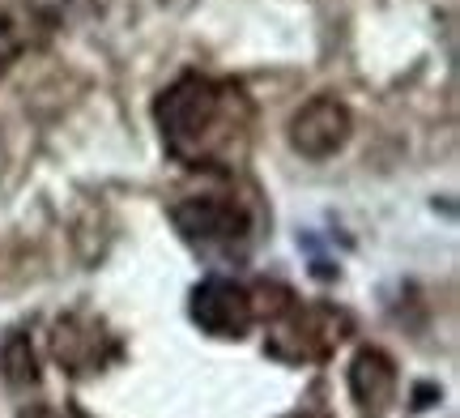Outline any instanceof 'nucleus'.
<instances>
[{
	"label": "nucleus",
	"mask_w": 460,
	"mask_h": 418,
	"mask_svg": "<svg viewBox=\"0 0 460 418\" xmlns=\"http://www.w3.org/2000/svg\"><path fill=\"white\" fill-rule=\"evenodd\" d=\"M239 111H243V94L209 77H180L158 99V124L166 146L175 158L188 163L214 158L222 146H230V137L243 129Z\"/></svg>",
	"instance_id": "f257e3e1"
},
{
	"label": "nucleus",
	"mask_w": 460,
	"mask_h": 418,
	"mask_svg": "<svg viewBox=\"0 0 460 418\" xmlns=\"http://www.w3.org/2000/svg\"><path fill=\"white\" fill-rule=\"evenodd\" d=\"M349 334V316L329 303H290L269 320V351L286 363H312L337 351Z\"/></svg>",
	"instance_id": "f03ea898"
},
{
	"label": "nucleus",
	"mask_w": 460,
	"mask_h": 418,
	"mask_svg": "<svg viewBox=\"0 0 460 418\" xmlns=\"http://www.w3.org/2000/svg\"><path fill=\"white\" fill-rule=\"evenodd\" d=\"M192 320L209 337H222V342H239V337L252 329L256 320V307H252V290L230 278H205V282L192 290Z\"/></svg>",
	"instance_id": "7ed1b4c3"
},
{
	"label": "nucleus",
	"mask_w": 460,
	"mask_h": 418,
	"mask_svg": "<svg viewBox=\"0 0 460 418\" xmlns=\"http://www.w3.org/2000/svg\"><path fill=\"white\" fill-rule=\"evenodd\" d=\"M354 133V116L341 99L320 94V99L303 102L295 116H290V146L303 158H332Z\"/></svg>",
	"instance_id": "20e7f679"
},
{
	"label": "nucleus",
	"mask_w": 460,
	"mask_h": 418,
	"mask_svg": "<svg viewBox=\"0 0 460 418\" xmlns=\"http://www.w3.org/2000/svg\"><path fill=\"white\" fill-rule=\"evenodd\" d=\"M171 222L180 227L188 244H234L247 235V209L230 197H188L171 209Z\"/></svg>",
	"instance_id": "39448f33"
},
{
	"label": "nucleus",
	"mask_w": 460,
	"mask_h": 418,
	"mask_svg": "<svg viewBox=\"0 0 460 418\" xmlns=\"http://www.w3.org/2000/svg\"><path fill=\"white\" fill-rule=\"evenodd\" d=\"M345 380H349V397H354V405L371 418L388 410V402L396 397V385H401L396 363L384 351H376V346H362V351L354 354V363H349V376H345Z\"/></svg>",
	"instance_id": "423d86ee"
},
{
	"label": "nucleus",
	"mask_w": 460,
	"mask_h": 418,
	"mask_svg": "<svg viewBox=\"0 0 460 418\" xmlns=\"http://www.w3.org/2000/svg\"><path fill=\"white\" fill-rule=\"evenodd\" d=\"M102 346H107V337L99 334V325H85V320H77V316L60 320V325L51 329V359L65 371H73V376L99 371L102 363H107Z\"/></svg>",
	"instance_id": "0eeeda50"
},
{
	"label": "nucleus",
	"mask_w": 460,
	"mask_h": 418,
	"mask_svg": "<svg viewBox=\"0 0 460 418\" xmlns=\"http://www.w3.org/2000/svg\"><path fill=\"white\" fill-rule=\"evenodd\" d=\"M0 368H4V380L17 388L39 385V359L31 351V337H9L0 351Z\"/></svg>",
	"instance_id": "6e6552de"
},
{
	"label": "nucleus",
	"mask_w": 460,
	"mask_h": 418,
	"mask_svg": "<svg viewBox=\"0 0 460 418\" xmlns=\"http://www.w3.org/2000/svg\"><path fill=\"white\" fill-rule=\"evenodd\" d=\"M26 43H31L26 26H22L13 13H4V9H0V68L9 65V60H13V56L26 48Z\"/></svg>",
	"instance_id": "1a4fd4ad"
},
{
	"label": "nucleus",
	"mask_w": 460,
	"mask_h": 418,
	"mask_svg": "<svg viewBox=\"0 0 460 418\" xmlns=\"http://www.w3.org/2000/svg\"><path fill=\"white\" fill-rule=\"evenodd\" d=\"M22 418H73V414L56 410V405H31V410H22Z\"/></svg>",
	"instance_id": "9d476101"
},
{
	"label": "nucleus",
	"mask_w": 460,
	"mask_h": 418,
	"mask_svg": "<svg viewBox=\"0 0 460 418\" xmlns=\"http://www.w3.org/2000/svg\"><path fill=\"white\" fill-rule=\"evenodd\" d=\"M295 418H315V414H295Z\"/></svg>",
	"instance_id": "9b49d317"
}]
</instances>
